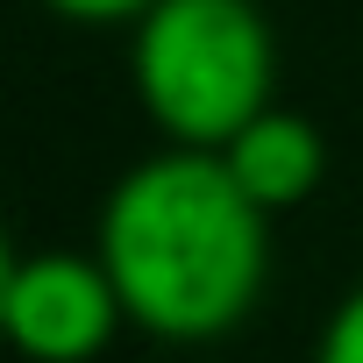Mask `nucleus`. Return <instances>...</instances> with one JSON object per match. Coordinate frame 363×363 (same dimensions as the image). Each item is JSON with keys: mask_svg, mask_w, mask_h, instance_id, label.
Instances as JSON below:
<instances>
[{"mask_svg": "<svg viewBox=\"0 0 363 363\" xmlns=\"http://www.w3.org/2000/svg\"><path fill=\"white\" fill-rule=\"evenodd\" d=\"M128 328V306L93 250H36L8 285V342L22 363H93Z\"/></svg>", "mask_w": 363, "mask_h": 363, "instance_id": "nucleus-3", "label": "nucleus"}, {"mask_svg": "<svg viewBox=\"0 0 363 363\" xmlns=\"http://www.w3.org/2000/svg\"><path fill=\"white\" fill-rule=\"evenodd\" d=\"M228 164V178L264 207V214H292L320 193V178H328V135L292 114V107H264L228 150H214Z\"/></svg>", "mask_w": 363, "mask_h": 363, "instance_id": "nucleus-4", "label": "nucleus"}, {"mask_svg": "<svg viewBox=\"0 0 363 363\" xmlns=\"http://www.w3.org/2000/svg\"><path fill=\"white\" fill-rule=\"evenodd\" d=\"M57 22H79V29H135L157 0H43Z\"/></svg>", "mask_w": 363, "mask_h": 363, "instance_id": "nucleus-6", "label": "nucleus"}, {"mask_svg": "<svg viewBox=\"0 0 363 363\" xmlns=\"http://www.w3.org/2000/svg\"><path fill=\"white\" fill-rule=\"evenodd\" d=\"M128 328L200 349L235 335L271 278V214L228 178L214 150H157L114 178L100 242Z\"/></svg>", "mask_w": 363, "mask_h": 363, "instance_id": "nucleus-1", "label": "nucleus"}, {"mask_svg": "<svg viewBox=\"0 0 363 363\" xmlns=\"http://www.w3.org/2000/svg\"><path fill=\"white\" fill-rule=\"evenodd\" d=\"M15 271H22V250L8 242V228H0V320H8V285H15Z\"/></svg>", "mask_w": 363, "mask_h": 363, "instance_id": "nucleus-7", "label": "nucleus"}, {"mask_svg": "<svg viewBox=\"0 0 363 363\" xmlns=\"http://www.w3.org/2000/svg\"><path fill=\"white\" fill-rule=\"evenodd\" d=\"M128 86L171 150H228L278 107V29L257 0H157L128 29Z\"/></svg>", "mask_w": 363, "mask_h": 363, "instance_id": "nucleus-2", "label": "nucleus"}, {"mask_svg": "<svg viewBox=\"0 0 363 363\" xmlns=\"http://www.w3.org/2000/svg\"><path fill=\"white\" fill-rule=\"evenodd\" d=\"M313 363H363V285L342 292V306L328 313V328L313 342Z\"/></svg>", "mask_w": 363, "mask_h": 363, "instance_id": "nucleus-5", "label": "nucleus"}]
</instances>
